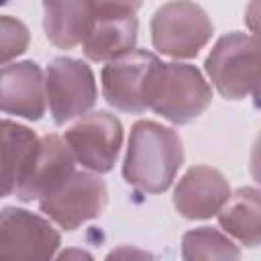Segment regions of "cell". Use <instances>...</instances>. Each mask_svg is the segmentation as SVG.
Masks as SVG:
<instances>
[{
  "label": "cell",
  "mask_w": 261,
  "mask_h": 261,
  "mask_svg": "<svg viewBox=\"0 0 261 261\" xmlns=\"http://www.w3.org/2000/svg\"><path fill=\"white\" fill-rule=\"evenodd\" d=\"M106 261H155V257L139 247L133 245H120L116 249H112L106 257Z\"/></svg>",
  "instance_id": "cell-19"
},
{
  "label": "cell",
  "mask_w": 261,
  "mask_h": 261,
  "mask_svg": "<svg viewBox=\"0 0 261 261\" xmlns=\"http://www.w3.org/2000/svg\"><path fill=\"white\" fill-rule=\"evenodd\" d=\"M45 90L55 124H65L86 114L96 104L98 96L90 65L71 57H55L47 65Z\"/></svg>",
  "instance_id": "cell-6"
},
{
  "label": "cell",
  "mask_w": 261,
  "mask_h": 261,
  "mask_svg": "<svg viewBox=\"0 0 261 261\" xmlns=\"http://www.w3.org/2000/svg\"><path fill=\"white\" fill-rule=\"evenodd\" d=\"M212 90L204 75L188 63H157L147 84L145 104L159 116L186 124L210 104Z\"/></svg>",
  "instance_id": "cell-3"
},
{
  "label": "cell",
  "mask_w": 261,
  "mask_h": 261,
  "mask_svg": "<svg viewBox=\"0 0 261 261\" xmlns=\"http://www.w3.org/2000/svg\"><path fill=\"white\" fill-rule=\"evenodd\" d=\"M108 202L106 184L88 171H75L65 184L39 202V208L61 228L75 230L80 224L102 214Z\"/></svg>",
  "instance_id": "cell-9"
},
{
  "label": "cell",
  "mask_w": 261,
  "mask_h": 261,
  "mask_svg": "<svg viewBox=\"0 0 261 261\" xmlns=\"http://www.w3.org/2000/svg\"><path fill=\"white\" fill-rule=\"evenodd\" d=\"M214 27L194 2H167L151 18L153 47L169 57L188 59L210 41Z\"/></svg>",
  "instance_id": "cell-4"
},
{
  "label": "cell",
  "mask_w": 261,
  "mask_h": 261,
  "mask_svg": "<svg viewBox=\"0 0 261 261\" xmlns=\"http://www.w3.org/2000/svg\"><path fill=\"white\" fill-rule=\"evenodd\" d=\"M181 163L184 147L173 128L153 120L133 124L122 165V175L130 186L149 194L165 192Z\"/></svg>",
  "instance_id": "cell-1"
},
{
  "label": "cell",
  "mask_w": 261,
  "mask_h": 261,
  "mask_svg": "<svg viewBox=\"0 0 261 261\" xmlns=\"http://www.w3.org/2000/svg\"><path fill=\"white\" fill-rule=\"evenodd\" d=\"M73 163V153L63 139L57 135L39 137L16 179L14 196L22 202H41L75 173Z\"/></svg>",
  "instance_id": "cell-7"
},
{
  "label": "cell",
  "mask_w": 261,
  "mask_h": 261,
  "mask_svg": "<svg viewBox=\"0 0 261 261\" xmlns=\"http://www.w3.org/2000/svg\"><path fill=\"white\" fill-rule=\"evenodd\" d=\"M27 45H29L27 27L18 18L4 14L0 18V61L2 65H8L10 59L24 53Z\"/></svg>",
  "instance_id": "cell-18"
},
{
  "label": "cell",
  "mask_w": 261,
  "mask_h": 261,
  "mask_svg": "<svg viewBox=\"0 0 261 261\" xmlns=\"http://www.w3.org/2000/svg\"><path fill=\"white\" fill-rule=\"evenodd\" d=\"M206 73L226 100H253L261 106V41L230 33L216 41L206 57Z\"/></svg>",
  "instance_id": "cell-2"
},
{
  "label": "cell",
  "mask_w": 261,
  "mask_h": 261,
  "mask_svg": "<svg viewBox=\"0 0 261 261\" xmlns=\"http://www.w3.org/2000/svg\"><path fill=\"white\" fill-rule=\"evenodd\" d=\"M157 63L159 59L143 49H135L106 63L102 69V94L106 102L116 110L133 114L147 110V84Z\"/></svg>",
  "instance_id": "cell-11"
},
{
  "label": "cell",
  "mask_w": 261,
  "mask_h": 261,
  "mask_svg": "<svg viewBox=\"0 0 261 261\" xmlns=\"http://www.w3.org/2000/svg\"><path fill=\"white\" fill-rule=\"evenodd\" d=\"M184 261H241V249L220 230L200 226L181 239Z\"/></svg>",
  "instance_id": "cell-17"
},
{
  "label": "cell",
  "mask_w": 261,
  "mask_h": 261,
  "mask_svg": "<svg viewBox=\"0 0 261 261\" xmlns=\"http://www.w3.org/2000/svg\"><path fill=\"white\" fill-rule=\"evenodd\" d=\"M245 22H247L249 31L253 33V37L261 41V0L247 4V8H245Z\"/></svg>",
  "instance_id": "cell-20"
},
{
  "label": "cell",
  "mask_w": 261,
  "mask_h": 261,
  "mask_svg": "<svg viewBox=\"0 0 261 261\" xmlns=\"http://www.w3.org/2000/svg\"><path fill=\"white\" fill-rule=\"evenodd\" d=\"M249 169H251V175L257 184H261V133L257 135L255 143H253V149H251V159H249Z\"/></svg>",
  "instance_id": "cell-21"
},
{
  "label": "cell",
  "mask_w": 261,
  "mask_h": 261,
  "mask_svg": "<svg viewBox=\"0 0 261 261\" xmlns=\"http://www.w3.org/2000/svg\"><path fill=\"white\" fill-rule=\"evenodd\" d=\"M218 222L245 247L261 245V190L239 188L218 212Z\"/></svg>",
  "instance_id": "cell-15"
},
{
  "label": "cell",
  "mask_w": 261,
  "mask_h": 261,
  "mask_svg": "<svg viewBox=\"0 0 261 261\" xmlns=\"http://www.w3.org/2000/svg\"><path fill=\"white\" fill-rule=\"evenodd\" d=\"M63 141L77 163L90 171L106 173L116 163L122 145V124L110 112H90L65 130Z\"/></svg>",
  "instance_id": "cell-8"
},
{
  "label": "cell",
  "mask_w": 261,
  "mask_h": 261,
  "mask_svg": "<svg viewBox=\"0 0 261 261\" xmlns=\"http://www.w3.org/2000/svg\"><path fill=\"white\" fill-rule=\"evenodd\" d=\"M137 2H94V24L84 43L92 61H114L137 43Z\"/></svg>",
  "instance_id": "cell-10"
},
{
  "label": "cell",
  "mask_w": 261,
  "mask_h": 261,
  "mask_svg": "<svg viewBox=\"0 0 261 261\" xmlns=\"http://www.w3.org/2000/svg\"><path fill=\"white\" fill-rule=\"evenodd\" d=\"M55 261H94V257L84 249H65Z\"/></svg>",
  "instance_id": "cell-22"
},
{
  "label": "cell",
  "mask_w": 261,
  "mask_h": 261,
  "mask_svg": "<svg viewBox=\"0 0 261 261\" xmlns=\"http://www.w3.org/2000/svg\"><path fill=\"white\" fill-rule=\"evenodd\" d=\"M37 141L39 137L31 128L16 124L8 118L2 122V194L4 196L14 194L16 179Z\"/></svg>",
  "instance_id": "cell-16"
},
{
  "label": "cell",
  "mask_w": 261,
  "mask_h": 261,
  "mask_svg": "<svg viewBox=\"0 0 261 261\" xmlns=\"http://www.w3.org/2000/svg\"><path fill=\"white\" fill-rule=\"evenodd\" d=\"M230 196V186L218 169L196 165L179 179L173 192V206L184 218L202 220L218 214Z\"/></svg>",
  "instance_id": "cell-12"
},
{
  "label": "cell",
  "mask_w": 261,
  "mask_h": 261,
  "mask_svg": "<svg viewBox=\"0 0 261 261\" xmlns=\"http://www.w3.org/2000/svg\"><path fill=\"white\" fill-rule=\"evenodd\" d=\"M45 80L35 61L8 63L2 67L0 104L4 114L39 120L45 114Z\"/></svg>",
  "instance_id": "cell-13"
},
{
  "label": "cell",
  "mask_w": 261,
  "mask_h": 261,
  "mask_svg": "<svg viewBox=\"0 0 261 261\" xmlns=\"http://www.w3.org/2000/svg\"><path fill=\"white\" fill-rule=\"evenodd\" d=\"M94 24V2H45L43 29L59 49H73L86 43Z\"/></svg>",
  "instance_id": "cell-14"
},
{
  "label": "cell",
  "mask_w": 261,
  "mask_h": 261,
  "mask_svg": "<svg viewBox=\"0 0 261 261\" xmlns=\"http://www.w3.org/2000/svg\"><path fill=\"white\" fill-rule=\"evenodd\" d=\"M61 234L39 214L4 208L0 216V261H51Z\"/></svg>",
  "instance_id": "cell-5"
}]
</instances>
